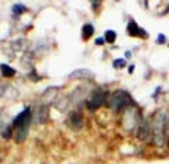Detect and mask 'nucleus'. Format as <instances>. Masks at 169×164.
<instances>
[{"label":"nucleus","mask_w":169,"mask_h":164,"mask_svg":"<svg viewBox=\"0 0 169 164\" xmlns=\"http://www.w3.org/2000/svg\"><path fill=\"white\" fill-rule=\"evenodd\" d=\"M135 135H137V139L140 141H146L148 139H151L152 137L151 122L148 119H145V117H141V120H140V123H138V126H137Z\"/></svg>","instance_id":"7"},{"label":"nucleus","mask_w":169,"mask_h":164,"mask_svg":"<svg viewBox=\"0 0 169 164\" xmlns=\"http://www.w3.org/2000/svg\"><path fill=\"white\" fill-rule=\"evenodd\" d=\"M107 95L109 92L104 88H97L92 92L90 98L86 101V108L89 110H97L99 108H101L107 101Z\"/></svg>","instance_id":"3"},{"label":"nucleus","mask_w":169,"mask_h":164,"mask_svg":"<svg viewBox=\"0 0 169 164\" xmlns=\"http://www.w3.org/2000/svg\"><path fill=\"white\" fill-rule=\"evenodd\" d=\"M50 116V105L48 103H37L32 110V120L35 123H45Z\"/></svg>","instance_id":"6"},{"label":"nucleus","mask_w":169,"mask_h":164,"mask_svg":"<svg viewBox=\"0 0 169 164\" xmlns=\"http://www.w3.org/2000/svg\"><path fill=\"white\" fill-rule=\"evenodd\" d=\"M156 44H161V45H162V44H166V42H168V38H166V36H165V34H158V38H156Z\"/></svg>","instance_id":"17"},{"label":"nucleus","mask_w":169,"mask_h":164,"mask_svg":"<svg viewBox=\"0 0 169 164\" xmlns=\"http://www.w3.org/2000/svg\"><path fill=\"white\" fill-rule=\"evenodd\" d=\"M127 33L130 37H138V38H148V33L144 28H141L137 24V21L134 19H130L127 23Z\"/></svg>","instance_id":"8"},{"label":"nucleus","mask_w":169,"mask_h":164,"mask_svg":"<svg viewBox=\"0 0 169 164\" xmlns=\"http://www.w3.org/2000/svg\"><path fill=\"white\" fill-rule=\"evenodd\" d=\"M32 120V112L28 108H26L24 110L18 113L17 116L14 117L13 120V130L17 132V130H28V126Z\"/></svg>","instance_id":"5"},{"label":"nucleus","mask_w":169,"mask_h":164,"mask_svg":"<svg viewBox=\"0 0 169 164\" xmlns=\"http://www.w3.org/2000/svg\"><path fill=\"white\" fill-rule=\"evenodd\" d=\"M134 68H135V65H133V64L128 67V74H133V72H134Z\"/></svg>","instance_id":"20"},{"label":"nucleus","mask_w":169,"mask_h":164,"mask_svg":"<svg viewBox=\"0 0 169 164\" xmlns=\"http://www.w3.org/2000/svg\"><path fill=\"white\" fill-rule=\"evenodd\" d=\"M2 136H3V139H10V137L13 136V126H5V129H3V132H2Z\"/></svg>","instance_id":"15"},{"label":"nucleus","mask_w":169,"mask_h":164,"mask_svg":"<svg viewBox=\"0 0 169 164\" xmlns=\"http://www.w3.org/2000/svg\"><path fill=\"white\" fill-rule=\"evenodd\" d=\"M164 13H169V3H168V7H166V10H165Z\"/></svg>","instance_id":"23"},{"label":"nucleus","mask_w":169,"mask_h":164,"mask_svg":"<svg viewBox=\"0 0 169 164\" xmlns=\"http://www.w3.org/2000/svg\"><path fill=\"white\" fill-rule=\"evenodd\" d=\"M131 55H133L131 51H125V58H131Z\"/></svg>","instance_id":"22"},{"label":"nucleus","mask_w":169,"mask_h":164,"mask_svg":"<svg viewBox=\"0 0 169 164\" xmlns=\"http://www.w3.org/2000/svg\"><path fill=\"white\" fill-rule=\"evenodd\" d=\"M92 3H93V5H92V6H93V7H97V6H100V3H101V2H92Z\"/></svg>","instance_id":"21"},{"label":"nucleus","mask_w":169,"mask_h":164,"mask_svg":"<svg viewBox=\"0 0 169 164\" xmlns=\"http://www.w3.org/2000/svg\"><path fill=\"white\" fill-rule=\"evenodd\" d=\"M68 125L75 130H79L83 126V117L79 112H72L68 117Z\"/></svg>","instance_id":"9"},{"label":"nucleus","mask_w":169,"mask_h":164,"mask_svg":"<svg viewBox=\"0 0 169 164\" xmlns=\"http://www.w3.org/2000/svg\"><path fill=\"white\" fill-rule=\"evenodd\" d=\"M69 78L71 79L72 78L73 79H90V78H93V74L89 70H76L69 74Z\"/></svg>","instance_id":"10"},{"label":"nucleus","mask_w":169,"mask_h":164,"mask_svg":"<svg viewBox=\"0 0 169 164\" xmlns=\"http://www.w3.org/2000/svg\"><path fill=\"white\" fill-rule=\"evenodd\" d=\"M113 67H114L116 70H117V68H124V67H125V60H124V58H117V60H114V61H113Z\"/></svg>","instance_id":"16"},{"label":"nucleus","mask_w":169,"mask_h":164,"mask_svg":"<svg viewBox=\"0 0 169 164\" xmlns=\"http://www.w3.org/2000/svg\"><path fill=\"white\" fill-rule=\"evenodd\" d=\"M116 38H117V34H116L114 30H107L104 33V41L107 44H113L116 41Z\"/></svg>","instance_id":"13"},{"label":"nucleus","mask_w":169,"mask_h":164,"mask_svg":"<svg viewBox=\"0 0 169 164\" xmlns=\"http://www.w3.org/2000/svg\"><path fill=\"white\" fill-rule=\"evenodd\" d=\"M135 101L131 98V95L128 94L127 91L124 89H117L113 94L110 95L109 102H107V106H109L113 112L119 113L121 110H125L128 108H135Z\"/></svg>","instance_id":"2"},{"label":"nucleus","mask_w":169,"mask_h":164,"mask_svg":"<svg viewBox=\"0 0 169 164\" xmlns=\"http://www.w3.org/2000/svg\"><path fill=\"white\" fill-rule=\"evenodd\" d=\"M93 33H95V28H93V26L92 24H85L82 27V37L83 40H89V38L93 36Z\"/></svg>","instance_id":"11"},{"label":"nucleus","mask_w":169,"mask_h":164,"mask_svg":"<svg viewBox=\"0 0 169 164\" xmlns=\"http://www.w3.org/2000/svg\"><path fill=\"white\" fill-rule=\"evenodd\" d=\"M13 13L14 14H17V16H20V14H23V13H26V11H27V7H26V6L24 5H20V3H17V5H14L13 6Z\"/></svg>","instance_id":"14"},{"label":"nucleus","mask_w":169,"mask_h":164,"mask_svg":"<svg viewBox=\"0 0 169 164\" xmlns=\"http://www.w3.org/2000/svg\"><path fill=\"white\" fill-rule=\"evenodd\" d=\"M141 120V116L137 110V106L135 108H128L125 109L123 116V126L127 132H133L134 129H137L138 123Z\"/></svg>","instance_id":"4"},{"label":"nucleus","mask_w":169,"mask_h":164,"mask_svg":"<svg viewBox=\"0 0 169 164\" xmlns=\"http://www.w3.org/2000/svg\"><path fill=\"white\" fill-rule=\"evenodd\" d=\"M159 91H161V86H158V88L155 89V94L152 95V98H154V99H156V96H158V92H159Z\"/></svg>","instance_id":"19"},{"label":"nucleus","mask_w":169,"mask_h":164,"mask_svg":"<svg viewBox=\"0 0 169 164\" xmlns=\"http://www.w3.org/2000/svg\"><path fill=\"white\" fill-rule=\"evenodd\" d=\"M0 70H2V74H3L6 78H11V76L16 75V71H14L10 65H7V64H2V65H0Z\"/></svg>","instance_id":"12"},{"label":"nucleus","mask_w":169,"mask_h":164,"mask_svg":"<svg viewBox=\"0 0 169 164\" xmlns=\"http://www.w3.org/2000/svg\"><path fill=\"white\" fill-rule=\"evenodd\" d=\"M96 44H97V45H103V44H104V38H97Z\"/></svg>","instance_id":"18"},{"label":"nucleus","mask_w":169,"mask_h":164,"mask_svg":"<svg viewBox=\"0 0 169 164\" xmlns=\"http://www.w3.org/2000/svg\"><path fill=\"white\" fill-rule=\"evenodd\" d=\"M169 122V113L165 109H158L154 113L151 123V130H152V141L158 149H162L166 143V126Z\"/></svg>","instance_id":"1"},{"label":"nucleus","mask_w":169,"mask_h":164,"mask_svg":"<svg viewBox=\"0 0 169 164\" xmlns=\"http://www.w3.org/2000/svg\"><path fill=\"white\" fill-rule=\"evenodd\" d=\"M168 45H169V44H168Z\"/></svg>","instance_id":"24"}]
</instances>
